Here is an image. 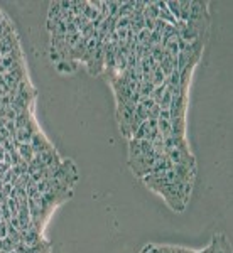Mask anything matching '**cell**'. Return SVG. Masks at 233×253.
Instances as JSON below:
<instances>
[{"mask_svg": "<svg viewBox=\"0 0 233 253\" xmlns=\"http://www.w3.org/2000/svg\"><path fill=\"white\" fill-rule=\"evenodd\" d=\"M210 247H211V253H232V245L227 240V236L222 233H216L213 236Z\"/></svg>", "mask_w": 233, "mask_h": 253, "instance_id": "obj_1", "label": "cell"}]
</instances>
